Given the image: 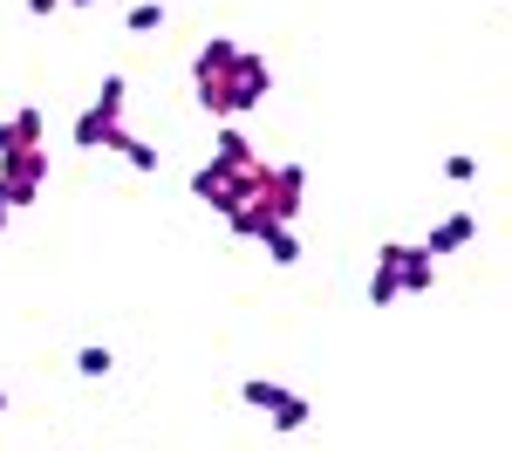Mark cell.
<instances>
[{
	"instance_id": "10",
	"label": "cell",
	"mask_w": 512,
	"mask_h": 451,
	"mask_svg": "<svg viewBox=\"0 0 512 451\" xmlns=\"http://www.w3.org/2000/svg\"><path fill=\"white\" fill-rule=\"evenodd\" d=\"M267 417H274V431H308V417H315V404H308L301 390H287V404H280V410H267Z\"/></svg>"
},
{
	"instance_id": "5",
	"label": "cell",
	"mask_w": 512,
	"mask_h": 451,
	"mask_svg": "<svg viewBox=\"0 0 512 451\" xmlns=\"http://www.w3.org/2000/svg\"><path fill=\"white\" fill-rule=\"evenodd\" d=\"M123 137H130V130H123V103H103V96H96V103L76 117V144L82 151H117Z\"/></svg>"
},
{
	"instance_id": "17",
	"label": "cell",
	"mask_w": 512,
	"mask_h": 451,
	"mask_svg": "<svg viewBox=\"0 0 512 451\" xmlns=\"http://www.w3.org/2000/svg\"><path fill=\"white\" fill-rule=\"evenodd\" d=\"M28 7H35V14H55V7H62V0H28Z\"/></svg>"
},
{
	"instance_id": "3",
	"label": "cell",
	"mask_w": 512,
	"mask_h": 451,
	"mask_svg": "<svg viewBox=\"0 0 512 451\" xmlns=\"http://www.w3.org/2000/svg\"><path fill=\"white\" fill-rule=\"evenodd\" d=\"M376 267H390L396 294H431L437 287V260L424 253V246H410V240H390L383 253H376Z\"/></svg>"
},
{
	"instance_id": "11",
	"label": "cell",
	"mask_w": 512,
	"mask_h": 451,
	"mask_svg": "<svg viewBox=\"0 0 512 451\" xmlns=\"http://www.w3.org/2000/svg\"><path fill=\"white\" fill-rule=\"evenodd\" d=\"M76 369H82V376H110V369H117V356H110L103 342H89V349H76Z\"/></svg>"
},
{
	"instance_id": "14",
	"label": "cell",
	"mask_w": 512,
	"mask_h": 451,
	"mask_svg": "<svg viewBox=\"0 0 512 451\" xmlns=\"http://www.w3.org/2000/svg\"><path fill=\"white\" fill-rule=\"evenodd\" d=\"M444 178H451V185H472V178H478V158H472V151H451V158H444Z\"/></svg>"
},
{
	"instance_id": "1",
	"label": "cell",
	"mask_w": 512,
	"mask_h": 451,
	"mask_svg": "<svg viewBox=\"0 0 512 451\" xmlns=\"http://www.w3.org/2000/svg\"><path fill=\"white\" fill-rule=\"evenodd\" d=\"M192 89H198V103H205L212 117H246V110H260V103H267L274 69H267L253 48H239V41L212 35V41L192 55Z\"/></svg>"
},
{
	"instance_id": "12",
	"label": "cell",
	"mask_w": 512,
	"mask_h": 451,
	"mask_svg": "<svg viewBox=\"0 0 512 451\" xmlns=\"http://www.w3.org/2000/svg\"><path fill=\"white\" fill-rule=\"evenodd\" d=\"M123 28H130V35H151V28H164V7H158V0L130 7V14H123Z\"/></svg>"
},
{
	"instance_id": "7",
	"label": "cell",
	"mask_w": 512,
	"mask_h": 451,
	"mask_svg": "<svg viewBox=\"0 0 512 451\" xmlns=\"http://www.w3.org/2000/svg\"><path fill=\"white\" fill-rule=\"evenodd\" d=\"M472 233H478V219H472V212H451V219L437 226L431 240H424V253H431V260H437V253H458V246H472Z\"/></svg>"
},
{
	"instance_id": "8",
	"label": "cell",
	"mask_w": 512,
	"mask_h": 451,
	"mask_svg": "<svg viewBox=\"0 0 512 451\" xmlns=\"http://www.w3.org/2000/svg\"><path fill=\"white\" fill-rule=\"evenodd\" d=\"M267 260H274V267H294V260H301V253H308V240H301V233H294V226H274V233H267Z\"/></svg>"
},
{
	"instance_id": "9",
	"label": "cell",
	"mask_w": 512,
	"mask_h": 451,
	"mask_svg": "<svg viewBox=\"0 0 512 451\" xmlns=\"http://www.w3.org/2000/svg\"><path fill=\"white\" fill-rule=\"evenodd\" d=\"M239 404H246V410H280V404H287V383L253 376V383H239Z\"/></svg>"
},
{
	"instance_id": "13",
	"label": "cell",
	"mask_w": 512,
	"mask_h": 451,
	"mask_svg": "<svg viewBox=\"0 0 512 451\" xmlns=\"http://www.w3.org/2000/svg\"><path fill=\"white\" fill-rule=\"evenodd\" d=\"M117 151H123L130 164H137V171H158V144H144V137H123Z\"/></svg>"
},
{
	"instance_id": "4",
	"label": "cell",
	"mask_w": 512,
	"mask_h": 451,
	"mask_svg": "<svg viewBox=\"0 0 512 451\" xmlns=\"http://www.w3.org/2000/svg\"><path fill=\"white\" fill-rule=\"evenodd\" d=\"M41 178H48V158H41V144H35V151H7V158H0V205H7V212L35 205Z\"/></svg>"
},
{
	"instance_id": "19",
	"label": "cell",
	"mask_w": 512,
	"mask_h": 451,
	"mask_svg": "<svg viewBox=\"0 0 512 451\" xmlns=\"http://www.w3.org/2000/svg\"><path fill=\"white\" fill-rule=\"evenodd\" d=\"M62 7H89V0H62Z\"/></svg>"
},
{
	"instance_id": "2",
	"label": "cell",
	"mask_w": 512,
	"mask_h": 451,
	"mask_svg": "<svg viewBox=\"0 0 512 451\" xmlns=\"http://www.w3.org/2000/svg\"><path fill=\"white\" fill-rule=\"evenodd\" d=\"M301 199H308V171L301 164H267L260 185H253V199L239 205L226 226H233L239 240H267L274 226H294L301 219Z\"/></svg>"
},
{
	"instance_id": "16",
	"label": "cell",
	"mask_w": 512,
	"mask_h": 451,
	"mask_svg": "<svg viewBox=\"0 0 512 451\" xmlns=\"http://www.w3.org/2000/svg\"><path fill=\"white\" fill-rule=\"evenodd\" d=\"M96 96H103V103H123V96H130V82H123V76H103V89H96Z\"/></svg>"
},
{
	"instance_id": "6",
	"label": "cell",
	"mask_w": 512,
	"mask_h": 451,
	"mask_svg": "<svg viewBox=\"0 0 512 451\" xmlns=\"http://www.w3.org/2000/svg\"><path fill=\"white\" fill-rule=\"evenodd\" d=\"M35 144H41V110H14L0 123V158L7 151H35Z\"/></svg>"
},
{
	"instance_id": "18",
	"label": "cell",
	"mask_w": 512,
	"mask_h": 451,
	"mask_svg": "<svg viewBox=\"0 0 512 451\" xmlns=\"http://www.w3.org/2000/svg\"><path fill=\"white\" fill-rule=\"evenodd\" d=\"M0 233H7V205H0Z\"/></svg>"
},
{
	"instance_id": "20",
	"label": "cell",
	"mask_w": 512,
	"mask_h": 451,
	"mask_svg": "<svg viewBox=\"0 0 512 451\" xmlns=\"http://www.w3.org/2000/svg\"><path fill=\"white\" fill-rule=\"evenodd\" d=\"M0 410H7V383H0Z\"/></svg>"
},
{
	"instance_id": "15",
	"label": "cell",
	"mask_w": 512,
	"mask_h": 451,
	"mask_svg": "<svg viewBox=\"0 0 512 451\" xmlns=\"http://www.w3.org/2000/svg\"><path fill=\"white\" fill-rule=\"evenodd\" d=\"M396 301V281H390V267H376L369 274V308H390Z\"/></svg>"
}]
</instances>
